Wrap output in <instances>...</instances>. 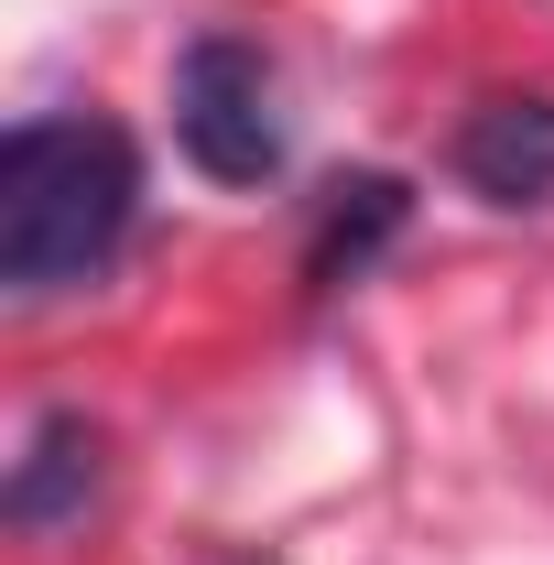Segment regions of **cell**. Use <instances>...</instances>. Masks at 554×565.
<instances>
[{
  "label": "cell",
  "instance_id": "cell-4",
  "mask_svg": "<svg viewBox=\"0 0 554 565\" xmlns=\"http://www.w3.org/2000/svg\"><path fill=\"white\" fill-rule=\"evenodd\" d=\"M414 217V185L403 174H338L316 196V228H305V294H348Z\"/></svg>",
  "mask_w": 554,
  "mask_h": 565
},
{
  "label": "cell",
  "instance_id": "cell-2",
  "mask_svg": "<svg viewBox=\"0 0 554 565\" xmlns=\"http://www.w3.org/2000/svg\"><path fill=\"white\" fill-rule=\"evenodd\" d=\"M174 141L207 185H273L283 120H273V55L251 33H196L174 66Z\"/></svg>",
  "mask_w": 554,
  "mask_h": 565
},
{
  "label": "cell",
  "instance_id": "cell-1",
  "mask_svg": "<svg viewBox=\"0 0 554 565\" xmlns=\"http://www.w3.org/2000/svg\"><path fill=\"white\" fill-rule=\"evenodd\" d=\"M141 217V152L98 109H55L0 141V282L11 294H66L109 273Z\"/></svg>",
  "mask_w": 554,
  "mask_h": 565
},
{
  "label": "cell",
  "instance_id": "cell-3",
  "mask_svg": "<svg viewBox=\"0 0 554 565\" xmlns=\"http://www.w3.org/2000/svg\"><path fill=\"white\" fill-rule=\"evenodd\" d=\"M457 185L489 207H544L554 196V98H479L457 120Z\"/></svg>",
  "mask_w": 554,
  "mask_h": 565
},
{
  "label": "cell",
  "instance_id": "cell-5",
  "mask_svg": "<svg viewBox=\"0 0 554 565\" xmlns=\"http://www.w3.org/2000/svg\"><path fill=\"white\" fill-rule=\"evenodd\" d=\"M98 500V424L87 414H44L33 435H22V457H11V490H0V511L22 522V533H55V522H76Z\"/></svg>",
  "mask_w": 554,
  "mask_h": 565
}]
</instances>
